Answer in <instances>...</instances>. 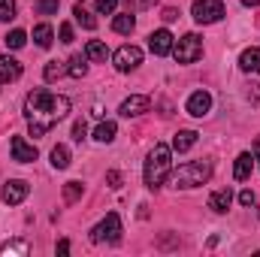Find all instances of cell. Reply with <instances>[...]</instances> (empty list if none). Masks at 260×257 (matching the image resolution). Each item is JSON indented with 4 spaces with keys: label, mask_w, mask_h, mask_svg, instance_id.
<instances>
[{
    "label": "cell",
    "mask_w": 260,
    "mask_h": 257,
    "mask_svg": "<svg viewBox=\"0 0 260 257\" xmlns=\"http://www.w3.org/2000/svg\"><path fill=\"white\" fill-rule=\"evenodd\" d=\"M70 112V100L61 94H52L46 88H37L24 100V115L30 121V136H46L61 118Z\"/></svg>",
    "instance_id": "cell-1"
},
{
    "label": "cell",
    "mask_w": 260,
    "mask_h": 257,
    "mask_svg": "<svg viewBox=\"0 0 260 257\" xmlns=\"http://www.w3.org/2000/svg\"><path fill=\"white\" fill-rule=\"evenodd\" d=\"M170 148L164 145V142H157L154 148H151V154H148V160H145V185L154 191V188H160L164 182H167V176H170Z\"/></svg>",
    "instance_id": "cell-2"
},
{
    "label": "cell",
    "mask_w": 260,
    "mask_h": 257,
    "mask_svg": "<svg viewBox=\"0 0 260 257\" xmlns=\"http://www.w3.org/2000/svg\"><path fill=\"white\" fill-rule=\"evenodd\" d=\"M209 176H212V167L206 160H191V164H182L173 173V185L176 188H197V185L209 182Z\"/></svg>",
    "instance_id": "cell-3"
},
{
    "label": "cell",
    "mask_w": 260,
    "mask_h": 257,
    "mask_svg": "<svg viewBox=\"0 0 260 257\" xmlns=\"http://www.w3.org/2000/svg\"><path fill=\"white\" fill-rule=\"evenodd\" d=\"M118 239H121V218H118V212H109L91 230V242H118Z\"/></svg>",
    "instance_id": "cell-4"
},
{
    "label": "cell",
    "mask_w": 260,
    "mask_h": 257,
    "mask_svg": "<svg viewBox=\"0 0 260 257\" xmlns=\"http://www.w3.org/2000/svg\"><path fill=\"white\" fill-rule=\"evenodd\" d=\"M173 55H176L179 64H194L197 58L203 55V40L197 34H185L179 40V46H173Z\"/></svg>",
    "instance_id": "cell-5"
},
{
    "label": "cell",
    "mask_w": 260,
    "mask_h": 257,
    "mask_svg": "<svg viewBox=\"0 0 260 257\" xmlns=\"http://www.w3.org/2000/svg\"><path fill=\"white\" fill-rule=\"evenodd\" d=\"M224 3L221 0H194V18L200 24H215L218 18H224Z\"/></svg>",
    "instance_id": "cell-6"
},
{
    "label": "cell",
    "mask_w": 260,
    "mask_h": 257,
    "mask_svg": "<svg viewBox=\"0 0 260 257\" xmlns=\"http://www.w3.org/2000/svg\"><path fill=\"white\" fill-rule=\"evenodd\" d=\"M112 64H115L118 73H130V70H136V67L142 64V49H136V46H121V49L115 52Z\"/></svg>",
    "instance_id": "cell-7"
},
{
    "label": "cell",
    "mask_w": 260,
    "mask_h": 257,
    "mask_svg": "<svg viewBox=\"0 0 260 257\" xmlns=\"http://www.w3.org/2000/svg\"><path fill=\"white\" fill-rule=\"evenodd\" d=\"M9 151H12V160H18V164H34L37 160V145H30L24 136H12Z\"/></svg>",
    "instance_id": "cell-8"
},
{
    "label": "cell",
    "mask_w": 260,
    "mask_h": 257,
    "mask_svg": "<svg viewBox=\"0 0 260 257\" xmlns=\"http://www.w3.org/2000/svg\"><path fill=\"white\" fill-rule=\"evenodd\" d=\"M27 194H30V185H27V182H21V179H9V182L3 185V203L18 206L21 200H27Z\"/></svg>",
    "instance_id": "cell-9"
},
{
    "label": "cell",
    "mask_w": 260,
    "mask_h": 257,
    "mask_svg": "<svg viewBox=\"0 0 260 257\" xmlns=\"http://www.w3.org/2000/svg\"><path fill=\"white\" fill-rule=\"evenodd\" d=\"M188 115H194V118H203V115H209V109H212V94L209 91H194L191 97H188Z\"/></svg>",
    "instance_id": "cell-10"
},
{
    "label": "cell",
    "mask_w": 260,
    "mask_h": 257,
    "mask_svg": "<svg viewBox=\"0 0 260 257\" xmlns=\"http://www.w3.org/2000/svg\"><path fill=\"white\" fill-rule=\"evenodd\" d=\"M148 106H151V100L145 97V94H133V97H127L124 103H121V115L124 118H136V115H142V112H148Z\"/></svg>",
    "instance_id": "cell-11"
},
{
    "label": "cell",
    "mask_w": 260,
    "mask_h": 257,
    "mask_svg": "<svg viewBox=\"0 0 260 257\" xmlns=\"http://www.w3.org/2000/svg\"><path fill=\"white\" fill-rule=\"evenodd\" d=\"M148 49L154 52V55H170L173 52V34L170 30H154L151 37H148Z\"/></svg>",
    "instance_id": "cell-12"
},
{
    "label": "cell",
    "mask_w": 260,
    "mask_h": 257,
    "mask_svg": "<svg viewBox=\"0 0 260 257\" xmlns=\"http://www.w3.org/2000/svg\"><path fill=\"white\" fill-rule=\"evenodd\" d=\"M21 76V64L9 55H0V82H15Z\"/></svg>",
    "instance_id": "cell-13"
},
{
    "label": "cell",
    "mask_w": 260,
    "mask_h": 257,
    "mask_svg": "<svg viewBox=\"0 0 260 257\" xmlns=\"http://www.w3.org/2000/svg\"><path fill=\"white\" fill-rule=\"evenodd\" d=\"M251 170H254V160H251L248 151H242V154L236 157V164H233V179H236V182H245V179L251 176Z\"/></svg>",
    "instance_id": "cell-14"
},
{
    "label": "cell",
    "mask_w": 260,
    "mask_h": 257,
    "mask_svg": "<svg viewBox=\"0 0 260 257\" xmlns=\"http://www.w3.org/2000/svg\"><path fill=\"white\" fill-rule=\"evenodd\" d=\"M230 203H233V191H230V188H221V191H215L209 197V209H212V212H227Z\"/></svg>",
    "instance_id": "cell-15"
},
{
    "label": "cell",
    "mask_w": 260,
    "mask_h": 257,
    "mask_svg": "<svg viewBox=\"0 0 260 257\" xmlns=\"http://www.w3.org/2000/svg\"><path fill=\"white\" fill-rule=\"evenodd\" d=\"M239 67L245 70V73H260V49H245L242 55H239Z\"/></svg>",
    "instance_id": "cell-16"
},
{
    "label": "cell",
    "mask_w": 260,
    "mask_h": 257,
    "mask_svg": "<svg viewBox=\"0 0 260 257\" xmlns=\"http://www.w3.org/2000/svg\"><path fill=\"white\" fill-rule=\"evenodd\" d=\"M194 145H197V133L194 130H179L176 139H173V148H176V151H191Z\"/></svg>",
    "instance_id": "cell-17"
},
{
    "label": "cell",
    "mask_w": 260,
    "mask_h": 257,
    "mask_svg": "<svg viewBox=\"0 0 260 257\" xmlns=\"http://www.w3.org/2000/svg\"><path fill=\"white\" fill-rule=\"evenodd\" d=\"M73 18H76V24H82L85 30H94V27H97V18H94L91 12H85V6H82V3H76V6H73Z\"/></svg>",
    "instance_id": "cell-18"
},
{
    "label": "cell",
    "mask_w": 260,
    "mask_h": 257,
    "mask_svg": "<svg viewBox=\"0 0 260 257\" xmlns=\"http://www.w3.org/2000/svg\"><path fill=\"white\" fill-rule=\"evenodd\" d=\"M85 58H91V61H100V64H103V61L109 58V49H106L100 40H91V43H88V49H85Z\"/></svg>",
    "instance_id": "cell-19"
},
{
    "label": "cell",
    "mask_w": 260,
    "mask_h": 257,
    "mask_svg": "<svg viewBox=\"0 0 260 257\" xmlns=\"http://www.w3.org/2000/svg\"><path fill=\"white\" fill-rule=\"evenodd\" d=\"M115 133H118V124L115 121H100V127L94 130V139L97 142H112Z\"/></svg>",
    "instance_id": "cell-20"
},
{
    "label": "cell",
    "mask_w": 260,
    "mask_h": 257,
    "mask_svg": "<svg viewBox=\"0 0 260 257\" xmlns=\"http://www.w3.org/2000/svg\"><path fill=\"white\" fill-rule=\"evenodd\" d=\"M133 27H136V18H133L130 12H124V15H115V18H112V30H115V34H130Z\"/></svg>",
    "instance_id": "cell-21"
},
{
    "label": "cell",
    "mask_w": 260,
    "mask_h": 257,
    "mask_svg": "<svg viewBox=\"0 0 260 257\" xmlns=\"http://www.w3.org/2000/svg\"><path fill=\"white\" fill-rule=\"evenodd\" d=\"M52 167L55 170H67L70 167V148L67 145H55L52 148Z\"/></svg>",
    "instance_id": "cell-22"
},
{
    "label": "cell",
    "mask_w": 260,
    "mask_h": 257,
    "mask_svg": "<svg viewBox=\"0 0 260 257\" xmlns=\"http://www.w3.org/2000/svg\"><path fill=\"white\" fill-rule=\"evenodd\" d=\"M52 37H55V34H52L49 24H37V27H34V40H37L40 49H49V46H52Z\"/></svg>",
    "instance_id": "cell-23"
},
{
    "label": "cell",
    "mask_w": 260,
    "mask_h": 257,
    "mask_svg": "<svg viewBox=\"0 0 260 257\" xmlns=\"http://www.w3.org/2000/svg\"><path fill=\"white\" fill-rule=\"evenodd\" d=\"M64 73H67V67L61 64V61H49L46 70H43V79H46V82H55V79H61Z\"/></svg>",
    "instance_id": "cell-24"
},
{
    "label": "cell",
    "mask_w": 260,
    "mask_h": 257,
    "mask_svg": "<svg viewBox=\"0 0 260 257\" xmlns=\"http://www.w3.org/2000/svg\"><path fill=\"white\" fill-rule=\"evenodd\" d=\"M3 43H6V49H21V46L27 43V34H24V30H9V34L3 37Z\"/></svg>",
    "instance_id": "cell-25"
},
{
    "label": "cell",
    "mask_w": 260,
    "mask_h": 257,
    "mask_svg": "<svg viewBox=\"0 0 260 257\" xmlns=\"http://www.w3.org/2000/svg\"><path fill=\"white\" fill-rule=\"evenodd\" d=\"M67 73H70L73 79H82V76L88 73V67H85V58H82V55H76V58H70V67H67Z\"/></svg>",
    "instance_id": "cell-26"
},
{
    "label": "cell",
    "mask_w": 260,
    "mask_h": 257,
    "mask_svg": "<svg viewBox=\"0 0 260 257\" xmlns=\"http://www.w3.org/2000/svg\"><path fill=\"white\" fill-rule=\"evenodd\" d=\"M58 6H61V0H34V9H37L40 15H55Z\"/></svg>",
    "instance_id": "cell-27"
},
{
    "label": "cell",
    "mask_w": 260,
    "mask_h": 257,
    "mask_svg": "<svg viewBox=\"0 0 260 257\" xmlns=\"http://www.w3.org/2000/svg\"><path fill=\"white\" fill-rule=\"evenodd\" d=\"M0 254L9 257V254H27V242H6L3 248H0Z\"/></svg>",
    "instance_id": "cell-28"
},
{
    "label": "cell",
    "mask_w": 260,
    "mask_h": 257,
    "mask_svg": "<svg viewBox=\"0 0 260 257\" xmlns=\"http://www.w3.org/2000/svg\"><path fill=\"white\" fill-rule=\"evenodd\" d=\"M79 197H82V185H79V182H67L64 185V200L67 203H76Z\"/></svg>",
    "instance_id": "cell-29"
},
{
    "label": "cell",
    "mask_w": 260,
    "mask_h": 257,
    "mask_svg": "<svg viewBox=\"0 0 260 257\" xmlns=\"http://www.w3.org/2000/svg\"><path fill=\"white\" fill-rule=\"evenodd\" d=\"M15 18V0H0V21Z\"/></svg>",
    "instance_id": "cell-30"
},
{
    "label": "cell",
    "mask_w": 260,
    "mask_h": 257,
    "mask_svg": "<svg viewBox=\"0 0 260 257\" xmlns=\"http://www.w3.org/2000/svg\"><path fill=\"white\" fill-rule=\"evenodd\" d=\"M115 6H118V0H97V12L100 15H112Z\"/></svg>",
    "instance_id": "cell-31"
},
{
    "label": "cell",
    "mask_w": 260,
    "mask_h": 257,
    "mask_svg": "<svg viewBox=\"0 0 260 257\" xmlns=\"http://www.w3.org/2000/svg\"><path fill=\"white\" fill-rule=\"evenodd\" d=\"M85 133H88L85 121H76V124H73V139H76V142H82V139H85Z\"/></svg>",
    "instance_id": "cell-32"
},
{
    "label": "cell",
    "mask_w": 260,
    "mask_h": 257,
    "mask_svg": "<svg viewBox=\"0 0 260 257\" xmlns=\"http://www.w3.org/2000/svg\"><path fill=\"white\" fill-rule=\"evenodd\" d=\"M106 182H109V188H121V173L118 170H109L106 173Z\"/></svg>",
    "instance_id": "cell-33"
},
{
    "label": "cell",
    "mask_w": 260,
    "mask_h": 257,
    "mask_svg": "<svg viewBox=\"0 0 260 257\" xmlns=\"http://www.w3.org/2000/svg\"><path fill=\"white\" fill-rule=\"evenodd\" d=\"M254 200H257V197H254L251 188H245V191L239 194V203H242V206H254Z\"/></svg>",
    "instance_id": "cell-34"
},
{
    "label": "cell",
    "mask_w": 260,
    "mask_h": 257,
    "mask_svg": "<svg viewBox=\"0 0 260 257\" xmlns=\"http://www.w3.org/2000/svg\"><path fill=\"white\" fill-rule=\"evenodd\" d=\"M61 43H73V24H61Z\"/></svg>",
    "instance_id": "cell-35"
},
{
    "label": "cell",
    "mask_w": 260,
    "mask_h": 257,
    "mask_svg": "<svg viewBox=\"0 0 260 257\" xmlns=\"http://www.w3.org/2000/svg\"><path fill=\"white\" fill-rule=\"evenodd\" d=\"M248 100L254 106H260V85H248Z\"/></svg>",
    "instance_id": "cell-36"
},
{
    "label": "cell",
    "mask_w": 260,
    "mask_h": 257,
    "mask_svg": "<svg viewBox=\"0 0 260 257\" xmlns=\"http://www.w3.org/2000/svg\"><path fill=\"white\" fill-rule=\"evenodd\" d=\"M151 3H154V0H127V6H130V9H148Z\"/></svg>",
    "instance_id": "cell-37"
},
{
    "label": "cell",
    "mask_w": 260,
    "mask_h": 257,
    "mask_svg": "<svg viewBox=\"0 0 260 257\" xmlns=\"http://www.w3.org/2000/svg\"><path fill=\"white\" fill-rule=\"evenodd\" d=\"M160 18H164V21H176V18H179V9H173V6H167Z\"/></svg>",
    "instance_id": "cell-38"
},
{
    "label": "cell",
    "mask_w": 260,
    "mask_h": 257,
    "mask_svg": "<svg viewBox=\"0 0 260 257\" xmlns=\"http://www.w3.org/2000/svg\"><path fill=\"white\" fill-rule=\"evenodd\" d=\"M67 251H70V242L61 239V242H58V254H67Z\"/></svg>",
    "instance_id": "cell-39"
},
{
    "label": "cell",
    "mask_w": 260,
    "mask_h": 257,
    "mask_svg": "<svg viewBox=\"0 0 260 257\" xmlns=\"http://www.w3.org/2000/svg\"><path fill=\"white\" fill-rule=\"evenodd\" d=\"M242 6H260V0H242Z\"/></svg>",
    "instance_id": "cell-40"
},
{
    "label": "cell",
    "mask_w": 260,
    "mask_h": 257,
    "mask_svg": "<svg viewBox=\"0 0 260 257\" xmlns=\"http://www.w3.org/2000/svg\"><path fill=\"white\" fill-rule=\"evenodd\" d=\"M254 151H257V160H260V139L254 142Z\"/></svg>",
    "instance_id": "cell-41"
},
{
    "label": "cell",
    "mask_w": 260,
    "mask_h": 257,
    "mask_svg": "<svg viewBox=\"0 0 260 257\" xmlns=\"http://www.w3.org/2000/svg\"><path fill=\"white\" fill-rule=\"evenodd\" d=\"M257 215H260V212H257Z\"/></svg>",
    "instance_id": "cell-42"
}]
</instances>
